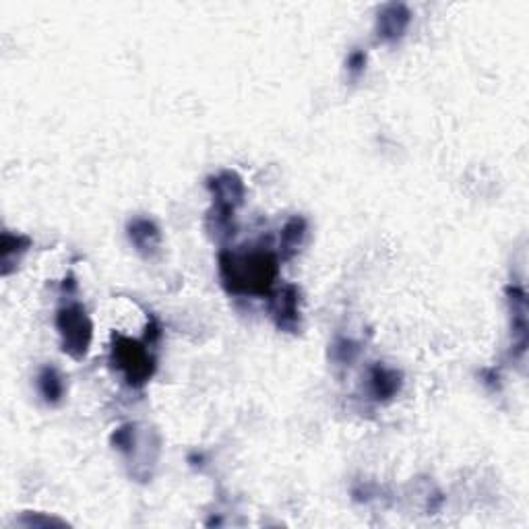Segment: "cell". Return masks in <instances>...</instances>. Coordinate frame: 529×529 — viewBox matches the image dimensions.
<instances>
[{
  "label": "cell",
  "mask_w": 529,
  "mask_h": 529,
  "mask_svg": "<svg viewBox=\"0 0 529 529\" xmlns=\"http://www.w3.org/2000/svg\"><path fill=\"white\" fill-rule=\"evenodd\" d=\"M279 273L277 257L269 251L220 254V276L229 294L269 296Z\"/></svg>",
  "instance_id": "1"
},
{
  "label": "cell",
  "mask_w": 529,
  "mask_h": 529,
  "mask_svg": "<svg viewBox=\"0 0 529 529\" xmlns=\"http://www.w3.org/2000/svg\"><path fill=\"white\" fill-rule=\"evenodd\" d=\"M56 329L62 340V352L75 360L85 358L93 340V323L81 304H68L56 312Z\"/></svg>",
  "instance_id": "2"
},
{
  "label": "cell",
  "mask_w": 529,
  "mask_h": 529,
  "mask_svg": "<svg viewBox=\"0 0 529 529\" xmlns=\"http://www.w3.org/2000/svg\"><path fill=\"white\" fill-rule=\"evenodd\" d=\"M112 362L124 374L126 382L135 389L148 385L153 373H156V360H153L149 349L143 343L129 340V337L114 340Z\"/></svg>",
  "instance_id": "3"
},
{
  "label": "cell",
  "mask_w": 529,
  "mask_h": 529,
  "mask_svg": "<svg viewBox=\"0 0 529 529\" xmlns=\"http://www.w3.org/2000/svg\"><path fill=\"white\" fill-rule=\"evenodd\" d=\"M269 310L279 329L294 333L301 327V292L296 285H284L282 290L271 294Z\"/></svg>",
  "instance_id": "4"
},
{
  "label": "cell",
  "mask_w": 529,
  "mask_h": 529,
  "mask_svg": "<svg viewBox=\"0 0 529 529\" xmlns=\"http://www.w3.org/2000/svg\"><path fill=\"white\" fill-rule=\"evenodd\" d=\"M209 190L213 195V205L224 207L236 212V207H240L244 203V182L236 172H221L215 178H209L207 182Z\"/></svg>",
  "instance_id": "5"
},
{
  "label": "cell",
  "mask_w": 529,
  "mask_h": 529,
  "mask_svg": "<svg viewBox=\"0 0 529 529\" xmlns=\"http://www.w3.org/2000/svg\"><path fill=\"white\" fill-rule=\"evenodd\" d=\"M412 23V11L405 4L393 3L382 6L377 17V37L381 42H397Z\"/></svg>",
  "instance_id": "6"
},
{
  "label": "cell",
  "mask_w": 529,
  "mask_h": 529,
  "mask_svg": "<svg viewBox=\"0 0 529 529\" xmlns=\"http://www.w3.org/2000/svg\"><path fill=\"white\" fill-rule=\"evenodd\" d=\"M129 240L131 244L137 248L139 254H143L145 259L153 257L162 246V234L159 228L153 224L148 218H137L129 224Z\"/></svg>",
  "instance_id": "7"
},
{
  "label": "cell",
  "mask_w": 529,
  "mask_h": 529,
  "mask_svg": "<svg viewBox=\"0 0 529 529\" xmlns=\"http://www.w3.org/2000/svg\"><path fill=\"white\" fill-rule=\"evenodd\" d=\"M509 302L513 315V354L521 356L527 346V301L521 288H509Z\"/></svg>",
  "instance_id": "8"
},
{
  "label": "cell",
  "mask_w": 529,
  "mask_h": 529,
  "mask_svg": "<svg viewBox=\"0 0 529 529\" xmlns=\"http://www.w3.org/2000/svg\"><path fill=\"white\" fill-rule=\"evenodd\" d=\"M368 382H371V393L374 399L389 401L401 391V387H404V377H401V373L393 371V368L377 365L371 368Z\"/></svg>",
  "instance_id": "9"
},
{
  "label": "cell",
  "mask_w": 529,
  "mask_h": 529,
  "mask_svg": "<svg viewBox=\"0 0 529 529\" xmlns=\"http://www.w3.org/2000/svg\"><path fill=\"white\" fill-rule=\"evenodd\" d=\"M37 389L44 401L50 405L60 404L65 397V381H62L60 373L54 366H44L40 374H37Z\"/></svg>",
  "instance_id": "10"
},
{
  "label": "cell",
  "mask_w": 529,
  "mask_h": 529,
  "mask_svg": "<svg viewBox=\"0 0 529 529\" xmlns=\"http://www.w3.org/2000/svg\"><path fill=\"white\" fill-rule=\"evenodd\" d=\"M306 229H309V226H306V220L304 218H292L288 224L284 226L282 229V257L284 259H290L294 257V254L301 251L302 242L306 238Z\"/></svg>",
  "instance_id": "11"
},
{
  "label": "cell",
  "mask_w": 529,
  "mask_h": 529,
  "mask_svg": "<svg viewBox=\"0 0 529 529\" xmlns=\"http://www.w3.org/2000/svg\"><path fill=\"white\" fill-rule=\"evenodd\" d=\"M112 445L114 449L123 451V453H131L135 449V426L126 424L120 426V429L112 435Z\"/></svg>",
  "instance_id": "12"
},
{
  "label": "cell",
  "mask_w": 529,
  "mask_h": 529,
  "mask_svg": "<svg viewBox=\"0 0 529 529\" xmlns=\"http://www.w3.org/2000/svg\"><path fill=\"white\" fill-rule=\"evenodd\" d=\"M333 352H335L337 360L352 362L356 358V354H358V346H356V343L349 341V340H340L335 343Z\"/></svg>",
  "instance_id": "13"
},
{
  "label": "cell",
  "mask_w": 529,
  "mask_h": 529,
  "mask_svg": "<svg viewBox=\"0 0 529 529\" xmlns=\"http://www.w3.org/2000/svg\"><path fill=\"white\" fill-rule=\"evenodd\" d=\"M348 71L352 75H360L366 68V54L362 50H354L352 54L348 56Z\"/></svg>",
  "instance_id": "14"
},
{
  "label": "cell",
  "mask_w": 529,
  "mask_h": 529,
  "mask_svg": "<svg viewBox=\"0 0 529 529\" xmlns=\"http://www.w3.org/2000/svg\"><path fill=\"white\" fill-rule=\"evenodd\" d=\"M159 335H162V331H159V325L156 318H151V323L148 325V335H145V341L149 343V346H153L159 340Z\"/></svg>",
  "instance_id": "15"
}]
</instances>
